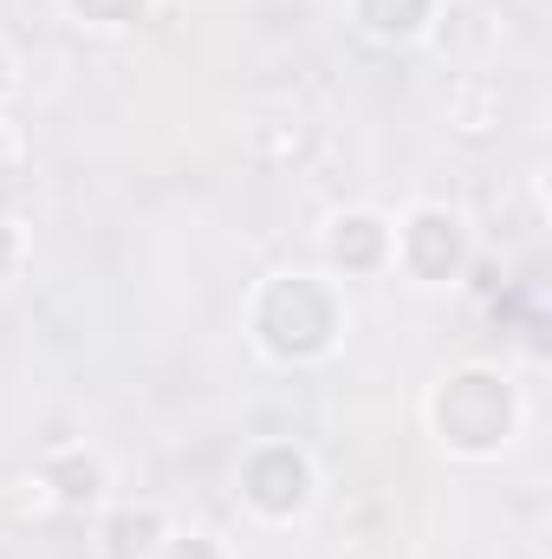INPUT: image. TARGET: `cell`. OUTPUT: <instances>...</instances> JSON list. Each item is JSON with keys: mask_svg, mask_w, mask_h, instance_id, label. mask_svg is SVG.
Listing matches in <instances>:
<instances>
[{"mask_svg": "<svg viewBox=\"0 0 552 559\" xmlns=\"http://www.w3.org/2000/svg\"><path fill=\"white\" fill-rule=\"evenodd\" d=\"M345 332V306L332 293V280L319 274H274L254 299V338L279 365H312L338 345Z\"/></svg>", "mask_w": 552, "mask_h": 559, "instance_id": "cell-1", "label": "cell"}, {"mask_svg": "<svg viewBox=\"0 0 552 559\" xmlns=\"http://www.w3.org/2000/svg\"><path fill=\"white\" fill-rule=\"evenodd\" d=\"M435 429L448 449L461 455H494L514 429V384L501 371H455L442 391H435Z\"/></svg>", "mask_w": 552, "mask_h": 559, "instance_id": "cell-2", "label": "cell"}, {"mask_svg": "<svg viewBox=\"0 0 552 559\" xmlns=\"http://www.w3.org/2000/svg\"><path fill=\"white\" fill-rule=\"evenodd\" d=\"M241 495L267 521L305 514V501H312V462H305V449L299 442H261L248 455V468H241Z\"/></svg>", "mask_w": 552, "mask_h": 559, "instance_id": "cell-3", "label": "cell"}, {"mask_svg": "<svg viewBox=\"0 0 552 559\" xmlns=\"http://www.w3.org/2000/svg\"><path fill=\"white\" fill-rule=\"evenodd\" d=\"M391 248H397V261H404L422 286H448V280L468 267V235H461V222H455L448 209H416Z\"/></svg>", "mask_w": 552, "mask_h": 559, "instance_id": "cell-4", "label": "cell"}, {"mask_svg": "<svg viewBox=\"0 0 552 559\" xmlns=\"http://www.w3.org/2000/svg\"><path fill=\"white\" fill-rule=\"evenodd\" d=\"M325 261H332L338 274H377V267L391 261V222L371 215V209L338 215L332 235H325Z\"/></svg>", "mask_w": 552, "mask_h": 559, "instance_id": "cell-5", "label": "cell"}, {"mask_svg": "<svg viewBox=\"0 0 552 559\" xmlns=\"http://www.w3.org/2000/svg\"><path fill=\"white\" fill-rule=\"evenodd\" d=\"M163 540H169V534H163V508H149V501H137V508H111L105 527H98L105 559H156Z\"/></svg>", "mask_w": 552, "mask_h": 559, "instance_id": "cell-6", "label": "cell"}, {"mask_svg": "<svg viewBox=\"0 0 552 559\" xmlns=\"http://www.w3.org/2000/svg\"><path fill=\"white\" fill-rule=\"evenodd\" d=\"M46 488H52V501L59 508H92L98 495H105V462L98 455H85V449H65V455H52L46 462V475H39Z\"/></svg>", "mask_w": 552, "mask_h": 559, "instance_id": "cell-7", "label": "cell"}, {"mask_svg": "<svg viewBox=\"0 0 552 559\" xmlns=\"http://www.w3.org/2000/svg\"><path fill=\"white\" fill-rule=\"evenodd\" d=\"M429 13H435V0H358L364 33H377V39H416L429 26Z\"/></svg>", "mask_w": 552, "mask_h": 559, "instance_id": "cell-8", "label": "cell"}, {"mask_svg": "<svg viewBox=\"0 0 552 559\" xmlns=\"http://www.w3.org/2000/svg\"><path fill=\"white\" fill-rule=\"evenodd\" d=\"M85 26H131V20H143V7L149 0H65Z\"/></svg>", "mask_w": 552, "mask_h": 559, "instance_id": "cell-9", "label": "cell"}, {"mask_svg": "<svg viewBox=\"0 0 552 559\" xmlns=\"http://www.w3.org/2000/svg\"><path fill=\"white\" fill-rule=\"evenodd\" d=\"M156 559H221V547H215V540H202V534H182V540L156 547Z\"/></svg>", "mask_w": 552, "mask_h": 559, "instance_id": "cell-10", "label": "cell"}, {"mask_svg": "<svg viewBox=\"0 0 552 559\" xmlns=\"http://www.w3.org/2000/svg\"><path fill=\"white\" fill-rule=\"evenodd\" d=\"M13 267H20V228L0 215V274H13Z\"/></svg>", "mask_w": 552, "mask_h": 559, "instance_id": "cell-11", "label": "cell"}, {"mask_svg": "<svg viewBox=\"0 0 552 559\" xmlns=\"http://www.w3.org/2000/svg\"><path fill=\"white\" fill-rule=\"evenodd\" d=\"M7 92H13V52L0 46V98H7Z\"/></svg>", "mask_w": 552, "mask_h": 559, "instance_id": "cell-12", "label": "cell"}]
</instances>
